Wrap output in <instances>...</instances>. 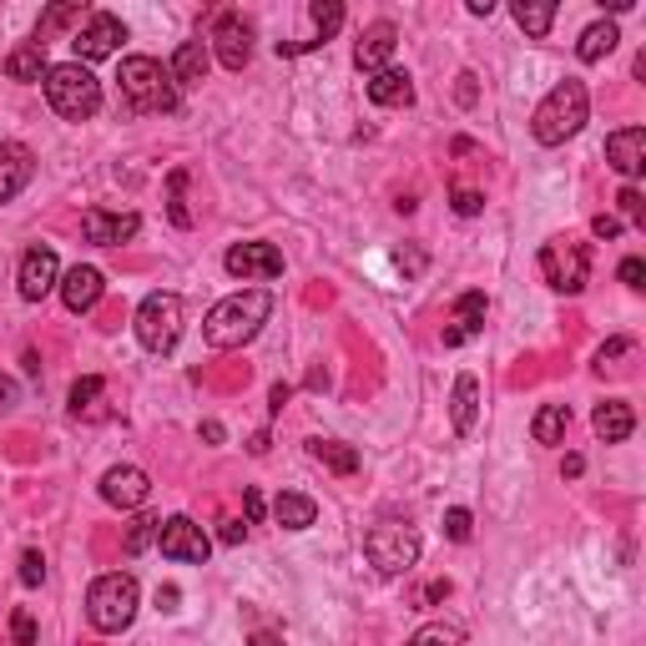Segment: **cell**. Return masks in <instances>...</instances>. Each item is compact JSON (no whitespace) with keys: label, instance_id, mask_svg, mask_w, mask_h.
Returning <instances> with one entry per match:
<instances>
[{"label":"cell","instance_id":"6da1fadb","mask_svg":"<svg viewBox=\"0 0 646 646\" xmlns=\"http://www.w3.org/2000/svg\"><path fill=\"white\" fill-rule=\"evenodd\" d=\"M268 314H273V293L268 289L227 293L223 304H212V314L202 318V339H208V349H243L248 339H258Z\"/></svg>","mask_w":646,"mask_h":646},{"label":"cell","instance_id":"7a4b0ae2","mask_svg":"<svg viewBox=\"0 0 646 646\" xmlns=\"http://www.w3.org/2000/svg\"><path fill=\"white\" fill-rule=\"evenodd\" d=\"M586 117H591V92H586V81L566 77L561 86L545 92V102L536 106V111H530V137L541 146H561L586 127Z\"/></svg>","mask_w":646,"mask_h":646},{"label":"cell","instance_id":"3957f363","mask_svg":"<svg viewBox=\"0 0 646 646\" xmlns=\"http://www.w3.org/2000/svg\"><path fill=\"white\" fill-rule=\"evenodd\" d=\"M121 81V102L142 111V117H162V111H177L183 106V86L172 81V71L152 56H127L117 71Z\"/></svg>","mask_w":646,"mask_h":646},{"label":"cell","instance_id":"277c9868","mask_svg":"<svg viewBox=\"0 0 646 646\" xmlns=\"http://www.w3.org/2000/svg\"><path fill=\"white\" fill-rule=\"evenodd\" d=\"M137 607H142V586L127 571H106V576L92 580V591H86V621L106 636L127 632L137 621Z\"/></svg>","mask_w":646,"mask_h":646},{"label":"cell","instance_id":"5b68a950","mask_svg":"<svg viewBox=\"0 0 646 646\" xmlns=\"http://www.w3.org/2000/svg\"><path fill=\"white\" fill-rule=\"evenodd\" d=\"M40 86H46V102H51L56 117L86 121V117H96V111H102V81H96L92 71L81 67V61H61V67H46Z\"/></svg>","mask_w":646,"mask_h":646},{"label":"cell","instance_id":"8992f818","mask_svg":"<svg viewBox=\"0 0 646 646\" xmlns=\"http://www.w3.org/2000/svg\"><path fill=\"white\" fill-rule=\"evenodd\" d=\"M420 530L404 526V520H379V526L364 536V555H369V566L379 571V576H404V571H414V561H420Z\"/></svg>","mask_w":646,"mask_h":646},{"label":"cell","instance_id":"52a82bcc","mask_svg":"<svg viewBox=\"0 0 646 646\" xmlns=\"http://www.w3.org/2000/svg\"><path fill=\"white\" fill-rule=\"evenodd\" d=\"M132 329L146 354H172L183 339V298L177 293H146Z\"/></svg>","mask_w":646,"mask_h":646},{"label":"cell","instance_id":"ba28073f","mask_svg":"<svg viewBox=\"0 0 646 646\" xmlns=\"http://www.w3.org/2000/svg\"><path fill=\"white\" fill-rule=\"evenodd\" d=\"M541 278L555 293H580L591 283V248L576 238H551L541 248Z\"/></svg>","mask_w":646,"mask_h":646},{"label":"cell","instance_id":"9c48e42d","mask_svg":"<svg viewBox=\"0 0 646 646\" xmlns=\"http://www.w3.org/2000/svg\"><path fill=\"white\" fill-rule=\"evenodd\" d=\"M157 551L167 555V561H183V566H208L212 541H208V530H202L198 520H187V515H167L162 530H157Z\"/></svg>","mask_w":646,"mask_h":646},{"label":"cell","instance_id":"30bf717a","mask_svg":"<svg viewBox=\"0 0 646 646\" xmlns=\"http://www.w3.org/2000/svg\"><path fill=\"white\" fill-rule=\"evenodd\" d=\"M212 56L223 61L227 71H243L252 61V21L243 11H223L212 21Z\"/></svg>","mask_w":646,"mask_h":646},{"label":"cell","instance_id":"8fae6325","mask_svg":"<svg viewBox=\"0 0 646 646\" xmlns=\"http://www.w3.org/2000/svg\"><path fill=\"white\" fill-rule=\"evenodd\" d=\"M127 40V26H121L111 11H92L86 21H81V31L71 36V46H77V61L86 67V61H106V56H117V46Z\"/></svg>","mask_w":646,"mask_h":646},{"label":"cell","instance_id":"7c38bea8","mask_svg":"<svg viewBox=\"0 0 646 646\" xmlns=\"http://www.w3.org/2000/svg\"><path fill=\"white\" fill-rule=\"evenodd\" d=\"M223 268L233 278H243V283H268V278H283V252L273 248V243H238V248H227Z\"/></svg>","mask_w":646,"mask_h":646},{"label":"cell","instance_id":"4fadbf2b","mask_svg":"<svg viewBox=\"0 0 646 646\" xmlns=\"http://www.w3.org/2000/svg\"><path fill=\"white\" fill-rule=\"evenodd\" d=\"M15 283H21V298H26V304H40L51 289H61V258H56L51 248H26Z\"/></svg>","mask_w":646,"mask_h":646},{"label":"cell","instance_id":"5bb4252c","mask_svg":"<svg viewBox=\"0 0 646 646\" xmlns=\"http://www.w3.org/2000/svg\"><path fill=\"white\" fill-rule=\"evenodd\" d=\"M146 495H152V480L137 465H111L102 475V501L117 505V510H142Z\"/></svg>","mask_w":646,"mask_h":646},{"label":"cell","instance_id":"9a60e30c","mask_svg":"<svg viewBox=\"0 0 646 646\" xmlns=\"http://www.w3.org/2000/svg\"><path fill=\"white\" fill-rule=\"evenodd\" d=\"M137 227H142V218H137V212L86 208V218H81V233H86V243H96V248H117V243L137 238Z\"/></svg>","mask_w":646,"mask_h":646},{"label":"cell","instance_id":"2e32d148","mask_svg":"<svg viewBox=\"0 0 646 646\" xmlns=\"http://www.w3.org/2000/svg\"><path fill=\"white\" fill-rule=\"evenodd\" d=\"M36 177V152L26 142H5L0 146V202H15Z\"/></svg>","mask_w":646,"mask_h":646},{"label":"cell","instance_id":"e0dca14e","mask_svg":"<svg viewBox=\"0 0 646 646\" xmlns=\"http://www.w3.org/2000/svg\"><path fill=\"white\" fill-rule=\"evenodd\" d=\"M102 293H106V278L96 273V268L77 263L71 273H61V304H67L71 314H92V308L102 304Z\"/></svg>","mask_w":646,"mask_h":646},{"label":"cell","instance_id":"ac0fdd59","mask_svg":"<svg viewBox=\"0 0 646 646\" xmlns=\"http://www.w3.org/2000/svg\"><path fill=\"white\" fill-rule=\"evenodd\" d=\"M395 46H399V31L389 26V21H374L364 36H359V46H354V67L359 71H384L389 61H395Z\"/></svg>","mask_w":646,"mask_h":646},{"label":"cell","instance_id":"d6986e66","mask_svg":"<svg viewBox=\"0 0 646 646\" xmlns=\"http://www.w3.org/2000/svg\"><path fill=\"white\" fill-rule=\"evenodd\" d=\"M607 162L621 177H642L646 172V127H621L607 137Z\"/></svg>","mask_w":646,"mask_h":646},{"label":"cell","instance_id":"ffe728a7","mask_svg":"<svg viewBox=\"0 0 646 646\" xmlns=\"http://www.w3.org/2000/svg\"><path fill=\"white\" fill-rule=\"evenodd\" d=\"M480 333H485V293H460L455 298V324L445 329V349H460Z\"/></svg>","mask_w":646,"mask_h":646},{"label":"cell","instance_id":"44dd1931","mask_svg":"<svg viewBox=\"0 0 646 646\" xmlns=\"http://www.w3.org/2000/svg\"><path fill=\"white\" fill-rule=\"evenodd\" d=\"M591 430H596V439H607V445H621V439H632V430H636L632 404H626V399H607V404H596Z\"/></svg>","mask_w":646,"mask_h":646},{"label":"cell","instance_id":"7402d4cb","mask_svg":"<svg viewBox=\"0 0 646 646\" xmlns=\"http://www.w3.org/2000/svg\"><path fill=\"white\" fill-rule=\"evenodd\" d=\"M449 420H455V435H475V420H480V379L475 374H460V379H455Z\"/></svg>","mask_w":646,"mask_h":646},{"label":"cell","instance_id":"603a6c76","mask_svg":"<svg viewBox=\"0 0 646 646\" xmlns=\"http://www.w3.org/2000/svg\"><path fill=\"white\" fill-rule=\"evenodd\" d=\"M208 67H212L208 40H183L167 71H172V81H177V86H198V81H208Z\"/></svg>","mask_w":646,"mask_h":646},{"label":"cell","instance_id":"cb8c5ba5","mask_svg":"<svg viewBox=\"0 0 646 646\" xmlns=\"http://www.w3.org/2000/svg\"><path fill=\"white\" fill-rule=\"evenodd\" d=\"M369 102L374 106H409L414 102V81H409V71L399 67H384L369 77Z\"/></svg>","mask_w":646,"mask_h":646},{"label":"cell","instance_id":"d4e9b609","mask_svg":"<svg viewBox=\"0 0 646 646\" xmlns=\"http://www.w3.org/2000/svg\"><path fill=\"white\" fill-rule=\"evenodd\" d=\"M308 455H314L324 470H333V475H359V449L343 445V439H308Z\"/></svg>","mask_w":646,"mask_h":646},{"label":"cell","instance_id":"484cf974","mask_svg":"<svg viewBox=\"0 0 646 646\" xmlns=\"http://www.w3.org/2000/svg\"><path fill=\"white\" fill-rule=\"evenodd\" d=\"M273 515H278V526L283 530H308L318 520V505L308 501V495H298V490H283L273 501Z\"/></svg>","mask_w":646,"mask_h":646},{"label":"cell","instance_id":"4316f807","mask_svg":"<svg viewBox=\"0 0 646 646\" xmlns=\"http://www.w3.org/2000/svg\"><path fill=\"white\" fill-rule=\"evenodd\" d=\"M571 430V409L566 404H541L536 409V420H530V439L536 445H561Z\"/></svg>","mask_w":646,"mask_h":646},{"label":"cell","instance_id":"83f0119b","mask_svg":"<svg viewBox=\"0 0 646 646\" xmlns=\"http://www.w3.org/2000/svg\"><path fill=\"white\" fill-rule=\"evenodd\" d=\"M616 40H621L616 21H591V26L580 31V40H576V56H580V61H601V56L616 51Z\"/></svg>","mask_w":646,"mask_h":646},{"label":"cell","instance_id":"f1b7e54d","mask_svg":"<svg viewBox=\"0 0 646 646\" xmlns=\"http://www.w3.org/2000/svg\"><path fill=\"white\" fill-rule=\"evenodd\" d=\"M5 77L11 81H40L46 77V46H36V40L15 46V51L5 56Z\"/></svg>","mask_w":646,"mask_h":646},{"label":"cell","instance_id":"f546056e","mask_svg":"<svg viewBox=\"0 0 646 646\" xmlns=\"http://www.w3.org/2000/svg\"><path fill=\"white\" fill-rule=\"evenodd\" d=\"M515 26L526 31V36H551V26H555V0H520L515 5Z\"/></svg>","mask_w":646,"mask_h":646},{"label":"cell","instance_id":"4dcf8cb0","mask_svg":"<svg viewBox=\"0 0 646 646\" xmlns=\"http://www.w3.org/2000/svg\"><path fill=\"white\" fill-rule=\"evenodd\" d=\"M409 646H470L460 621H424L420 632L409 636Z\"/></svg>","mask_w":646,"mask_h":646},{"label":"cell","instance_id":"1f68e13d","mask_svg":"<svg viewBox=\"0 0 646 646\" xmlns=\"http://www.w3.org/2000/svg\"><path fill=\"white\" fill-rule=\"evenodd\" d=\"M314 26H318V36L308 40V46H329V40L339 36V26H343V5H339V0H314Z\"/></svg>","mask_w":646,"mask_h":646},{"label":"cell","instance_id":"d6a6232c","mask_svg":"<svg viewBox=\"0 0 646 646\" xmlns=\"http://www.w3.org/2000/svg\"><path fill=\"white\" fill-rule=\"evenodd\" d=\"M157 530H162L157 515H137L132 526H127V541H121V551H127V555L152 551V545H157Z\"/></svg>","mask_w":646,"mask_h":646},{"label":"cell","instance_id":"836d02e7","mask_svg":"<svg viewBox=\"0 0 646 646\" xmlns=\"http://www.w3.org/2000/svg\"><path fill=\"white\" fill-rule=\"evenodd\" d=\"M86 15L92 11H81V5H51V11L40 15V26H36V46H46L61 26H77V21H86Z\"/></svg>","mask_w":646,"mask_h":646},{"label":"cell","instance_id":"e575fe53","mask_svg":"<svg viewBox=\"0 0 646 646\" xmlns=\"http://www.w3.org/2000/svg\"><path fill=\"white\" fill-rule=\"evenodd\" d=\"M102 389H106L102 374H86V379L71 384V414H92L96 399H102Z\"/></svg>","mask_w":646,"mask_h":646},{"label":"cell","instance_id":"d590c367","mask_svg":"<svg viewBox=\"0 0 646 646\" xmlns=\"http://www.w3.org/2000/svg\"><path fill=\"white\" fill-rule=\"evenodd\" d=\"M445 536H449V541H470V536H475V515H470V510H465V505H449V510H445Z\"/></svg>","mask_w":646,"mask_h":646},{"label":"cell","instance_id":"8d00e7d4","mask_svg":"<svg viewBox=\"0 0 646 646\" xmlns=\"http://www.w3.org/2000/svg\"><path fill=\"white\" fill-rule=\"evenodd\" d=\"M167 187H172V202H167L172 223H177V227H192V212H187V198H183V187H187V172H172V177H167Z\"/></svg>","mask_w":646,"mask_h":646},{"label":"cell","instance_id":"74e56055","mask_svg":"<svg viewBox=\"0 0 646 646\" xmlns=\"http://www.w3.org/2000/svg\"><path fill=\"white\" fill-rule=\"evenodd\" d=\"M616 208H621V218H626V223H636V227L646 223V202H642V192H636V187H621Z\"/></svg>","mask_w":646,"mask_h":646},{"label":"cell","instance_id":"f35d334b","mask_svg":"<svg viewBox=\"0 0 646 646\" xmlns=\"http://www.w3.org/2000/svg\"><path fill=\"white\" fill-rule=\"evenodd\" d=\"M11 636H15V646H36V616H31V607H15V616H11Z\"/></svg>","mask_w":646,"mask_h":646},{"label":"cell","instance_id":"ab89813d","mask_svg":"<svg viewBox=\"0 0 646 646\" xmlns=\"http://www.w3.org/2000/svg\"><path fill=\"white\" fill-rule=\"evenodd\" d=\"M455 212H460V218H480V212H485V192H475V187H455Z\"/></svg>","mask_w":646,"mask_h":646},{"label":"cell","instance_id":"60d3db41","mask_svg":"<svg viewBox=\"0 0 646 646\" xmlns=\"http://www.w3.org/2000/svg\"><path fill=\"white\" fill-rule=\"evenodd\" d=\"M636 343L632 339H611V343H601V354H596V369L607 374V369H616V359H626Z\"/></svg>","mask_w":646,"mask_h":646},{"label":"cell","instance_id":"b9f144b4","mask_svg":"<svg viewBox=\"0 0 646 646\" xmlns=\"http://www.w3.org/2000/svg\"><path fill=\"white\" fill-rule=\"evenodd\" d=\"M616 278H621V283H626L632 293H642V289H646V263H642V258H621Z\"/></svg>","mask_w":646,"mask_h":646},{"label":"cell","instance_id":"7bdbcfd3","mask_svg":"<svg viewBox=\"0 0 646 646\" xmlns=\"http://www.w3.org/2000/svg\"><path fill=\"white\" fill-rule=\"evenodd\" d=\"M40 580H46V555L26 551L21 555V586H40Z\"/></svg>","mask_w":646,"mask_h":646},{"label":"cell","instance_id":"ee69618b","mask_svg":"<svg viewBox=\"0 0 646 646\" xmlns=\"http://www.w3.org/2000/svg\"><path fill=\"white\" fill-rule=\"evenodd\" d=\"M15 404H21V389H15L11 374H0V414H11Z\"/></svg>","mask_w":646,"mask_h":646},{"label":"cell","instance_id":"f6af8a7d","mask_svg":"<svg viewBox=\"0 0 646 646\" xmlns=\"http://www.w3.org/2000/svg\"><path fill=\"white\" fill-rule=\"evenodd\" d=\"M591 233H596V238H621V218L601 212V218H591Z\"/></svg>","mask_w":646,"mask_h":646},{"label":"cell","instance_id":"bcb514c9","mask_svg":"<svg viewBox=\"0 0 646 646\" xmlns=\"http://www.w3.org/2000/svg\"><path fill=\"white\" fill-rule=\"evenodd\" d=\"M475 71H460V86H455V96H460V106H475Z\"/></svg>","mask_w":646,"mask_h":646},{"label":"cell","instance_id":"7dc6e473","mask_svg":"<svg viewBox=\"0 0 646 646\" xmlns=\"http://www.w3.org/2000/svg\"><path fill=\"white\" fill-rule=\"evenodd\" d=\"M243 510H248V526H258V520H263V495H258V490H243Z\"/></svg>","mask_w":646,"mask_h":646},{"label":"cell","instance_id":"c3c4849f","mask_svg":"<svg viewBox=\"0 0 646 646\" xmlns=\"http://www.w3.org/2000/svg\"><path fill=\"white\" fill-rule=\"evenodd\" d=\"M395 263H399V273H409V278H414V273L424 268V252H414V248H409V252H399Z\"/></svg>","mask_w":646,"mask_h":646},{"label":"cell","instance_id":"681fc988","mask_svg":"<svg viewBox=\"0 0 646 646\" xmlns=\"http://www.w3.org/2000/svg\"><path fill=\"white\" fill-rule=\"evenodd\" d=\"M243 536H248V526H243V520H227V526H223V541L227 545H238Z\"/></svg>","mask_w":646,"mask_h":646},{"label":"cell","instance_id":"f907efd6","mask_svg":"<svg viewBox=\"0 0 646 646\" xmlns=\"http://www.w3.org/2000/svg\"><path fill=\"white\" fill-rule=\"evenodd\" d=\"M449 596V580H430V586H424V601H445Z\"/></svg>","mask_w":646,"mask_h":646},{"label":"cell","instance_id":"816d5d0a","mask_svg":"<svg viewBox=\"0 0 646 646\" xmlns=\"http://www.w3.org/2000/svg\"><path fill=\"white\" fill-rule=\"evenodd\" d=\"M248 646H283V636H278V632H252Z\"/></svg>","mask_w":646,"mask_h":646},{"label":"cell","instance_id":"f5cc1de1","mask_svg":"<svg viewBox=\"0 0 646 646\" xmlns=\"http://www.w3.org/2000/svg\"><path fill=\"white\" fill-rule=\"evenodd\" d=\"M157 607H162V611H177V586H162V591H157Z\"/></svg>","mask_w":646,"mask_h":646},{"label":"cell","instance_id":"db71d44e","mask_svg":"<svg viewBox=\"0 0 646 646\" xmlns=\"http://www.w3.org/2000/svg\"><path fill=\"white\" fill-rule=\"evenodd\" d=\"M202 439H208V445H223V424L208 420V424H202Z\"/></svg>","mask_w":646,"mask_h":646},{"label":"cell","instance_id":"11a10c76","mask_svg":"<svg viewBox=\"0 0 646 646\" xmlns=\"http://www.w3.org/2000/svg\"><path fill=\"white\" fill-rule=\"evenodd\" d=\"M268 399H273V414H283V404H289V384H273V395Z\"/></svg>","mask_w":646,"mask_h":646},{"label":"cell","instance_id":"9f6ffc18","mask_svg":"<svg viewBox=\"0 0 646 646\" xmlns=\"http://www.w3.org/2000/svg\"><path fill=\"white\" fill-rule=\"evenodd\" d=\"M580 470H586V460H580V455H566V465H561V475H571V480H576Z\"/></svg>","mask_w":646,"mask_h":646},{"label":"cell","instance_id":"6f0895ef","mask_svg":"<svg viewBox=\"0 0 646 646\" xmlns=\"http://www.w3.org/2000/svg\"><path fill=\"white\" fill-rule=\"evenodd\" d=\"M470 15H495V0H470Z\"/></svg>","mask_w":646,"mask_h":646}]
</instances>
